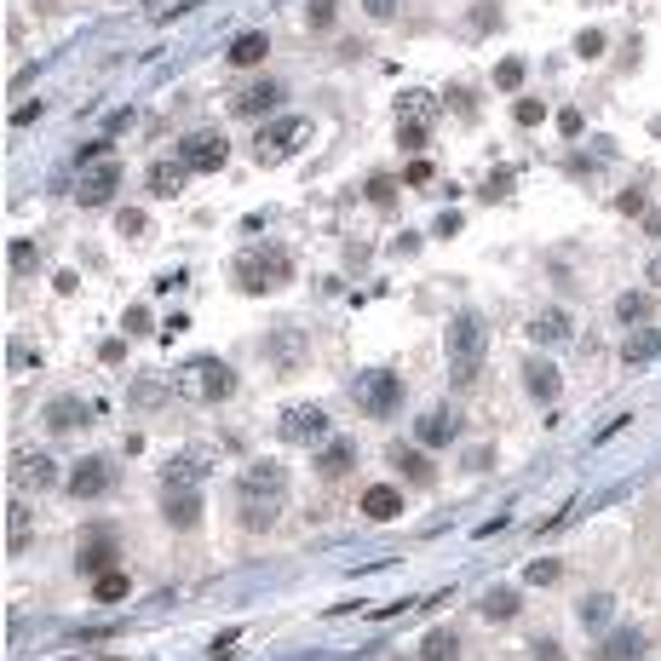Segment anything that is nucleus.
<instances>
[{"label": "nucleus", "instance_id": "obj_1", "mask_svg": "<svg viewBox=\"0 0 661 661\" xmlns=\"http://www.w3.org/2000/svg\"><path fill=\"white\" fill-rule=\"evenodd\" d=\"M161 518L179 535L202 524V460L196 455L167 460V472H161Z\"/></svg>", "mask_w": 661, "mask_h": 661}, {"label": "nucleus", "instance_id": "obj_2", "mask_svg": "<svg viewBox=\"0 0 661 661\" xmlns=\"http://www.w3.org/2000/svg\"><path fill=\"white\" fill-rule=\"evenodd\" d=\"M483 351H489V340H483V317L478 311H460V317L449 322V386H478Z\"/></svg>", "mask_w": 661, "mask_h": 661}, {"label": "nucleus", "instance_id": "obj_3", "mask_svg": "<svg viewBox=\"0 0 661 661\" xmlns=\"http://www.w3.org/2000/svg\"><path fill=\"white\" fill-rule=\"evenodd\" d=\"M173 386H179L190 403H225L230 391H236V368L219 363V357H190Z\"/></svg>", "mask_w": 661, "mask_h": 661}, {"label": "nucleus", "instance_id": "obj_4", "mask_svg": "<svg viewBox=\"0 0 661 661\" xmlns=\"http://www.w3.org/2000/svg\"><path fill=\"white\" fill-rule=\"evenodd\" d=\"M351 403L368 414V420H391L397 403H403V374L397 368H363L351 380Z\"/></svg>", "mask_w": 661, "mask_h": 661}, {"label": "nucleus", "instance_id": "obj_5", "mask_svg": "<svg viewBox=\"0 0 661 661\" xmlns=\"http://www.w3.org/2000/svg\"><path fill=\"white\" fill-rule=\"evenodd\" d=\"M276 437L282 443H294V449H322L328 443V409L322 403H294V409H282V420H276Z\"/></svg>", "mask_w": 661, "mask_h": 661}, {"label": "nucleus", "instance_id": "obj_6", "mask_svg": "<svg viewBox=\"0 0 661 661\" xmlns=\"http://www.w3.org/2000/svg\"><path fill=\"white\" fill-rule=\"evenodd\" d=\"M305 138H311V121H305V115H276L271 127H259L253 150H259V161H282V156H294Z\"/></svg>", "mask_w": 661, "mask_h": 661}, {"label": "nucleus", "instance_id": "obj_7", "mask_svg": "<svg viewBox=\"0 0 661 661\" xmlns=\"http://www.w3.org/2000/svg\"><path fill=\"white\" fill-rule=\"evenodd\" d=\"M225 156H230V144H225V133H219V127H196V133L179 138V161L190 167V173H219V167H225Z\"/></svg>", "mask_w": 661, "mask_h": 661}, {"label": "nucleus", "instance_id": "obj_8", "mask_svg": "<svg viewBox=\"0 0 661 661\" xmlns=\"http://www.w3.org/2000/svg\"><path fill=\"white\" fill-rule=\"evenodd\" d=\"M242 501H265V506H282V495H288V466L282 460H253L248 472H242Z\"/></svg>", "mask_w": 661, "mask_h": 661}, {"label": "nucleus", "instance_id": "obj_9", "mask_svg": "<svg viewBox=\"0 0 661 661\" xmlns=\"http://www.w3.org/2000/svg\"><path fill=\"white\" fill-rule=\"evenodd\" d=\"M64 489L75 495V501H104V495L115 489V478H110V460H104V455L75 460V466H69V478H64Z\"/></svg>", "mask_w": 661, "mask_h": 661}, {"label": "nucleus", "instance_id": "obj_10", "mask_svg": "<svg viewBox=\"0 0 661 661\" xmlns=\"http://www.w3.org/2000/svg\"><path fill=\"white\" fill-rule=\"evenodd\" d=\"M115 184H121V167H115L110 156L87 161V167H81V179H75V202H81V207H104L115 196Z\"/></svg>", "mask_w": 661, "mask_h": 661}, {"label": "nucleus", "instance_id": "obj_11", "mask_svg": "<svg viewBox=\"0 0 661 661\" xmlns=\"http://www.w3.org/2000/svg\"><path fill=\"white\" fill-rule=\"evenodd\" d=\"M236 282H242V294H265L276 282H288V259L282 253H248L236 265Z\"/></svg>", "mask_w": 661, "mask_h": 661}, {"label": "nucleus", "instance_id": "obj_12", "mask_svg": "<svg viewBox=\"0 0 661 661\" xmlns=\"http://www.w3.org/2000/svg\"><path fill=\"white\" fill-rule=\"evenodd\" d=\"M455 432H460V420H455V409H443V403L414 420V443H420V449H449Z\"/></svg>", "mask_w": 661, "mask_h": 661}, {"label": "nucleus", "instance_id": "obj_13", "mask_svg": "<svg viewBox=\"0 0 661 661\" xmlns=\"http://www.w3.org/2000/svg\"><path fill=\"white\" fill-rule=\"evenodd\" d=\"M75 564H81L87 575L121 570V558H115V535H110V529H92L87 541H81V552H75Z\"/></svg>", "mask_w": 661, "mask_h": 661}, {"label": "nucleus", "instance_id": "obj_14", "mask_svg": "<svg viewBox=\"0 0 661 661\" xmlns=\"http://www.w3.org/2000/svg\"><path fill=\"white\" fill-rule=\"evenodd\" d=\"M524 391L535 403H558V391H564V374L547 363V357H524Z\"/></svg>", "mask_w": 661, "mask_h": 661}, {"label": "nucleus", "instance_id": "obj_15", "mask_svg": "<svg viewBox=\"0 0 661 661\" xmlns=\"http://www.w3.org/2000/svg\"><path fill=\"white\" fill-rule=\"evenodd\" d=\"M276 104H282V81H253V87H242L236 98H230V110L248 115V121L253 115H271Z\"/></svg>", "mask_w": 661, "mask_h": 661}, {"label": "nucleus", "instance_id": "obj_16", "mask_svg": "<svg viewBox=\"0 0 661 661\" xmlns=\"http://www.w3.org/2000/svg\"><path fill=\"white\" fill-rule=\"evenodd\" d=\"M46 432H58V437H69V432H81V426H87L92 420V409L87 403H81V397H58V403H46Z\"/></svg>", "mask_w": 661, "mask_h": 661}, {"label": "nucleus", "instance_id": "obj_17", "mask_svg": "<svg viewBox=\"0 0 661 661\" xmlns=\"http://www.w3.org/2000/svg\"><path fill=\"white\" fill-rule=\"evenodd\" d=\"M351 466H357V443L351 437H328L317 449V478H345Z\"/></svg>", "mask_w": 661, "mask_h": 661}, {"label": "nucleus", "instance_id": "obj_18", "mask_svg": "<svg viewBox=\"0 0 661 661\" xmlns=\"http://www.w3.org/2000/svg\"><path fill=\"white\" fill-rule=\"evenodd\" d=\"M391 466H397L403 478H414V483H432V478H437L432 455H426L420 443H391Z\"/></svg>", "mask_w": 661, "mask_h": 661}, {"label": "nucleus", "instance_id": "obj_19", "mask_svg": "<svg viewBox=\"0 0 661 661\" xmlns=\"http://www.w3.org/2000/svg\"><path fill=\"white\" fill-rule=\"evenodd\" d=\"M12 483H18V489H52V483H58V466L46 455H18L12 460Z\"/></svg>", "mask_w": 661, "mask_h": 661}, {"label": "nucleus", "instance_id": "obj_20", "mask_svg": "<svg viewBox=\"0 0 661 661\" xmlns=\"http://www.w3.org/2000/svg\"><path fill=\"white\" fill-rule=\"evenodd\" d=\"M529 340L535 345H564L570 340V311H558V305L535 311V317H529Z\"/></svg>", "mask_w": 661, "mask_h": 661}, {"label": "nucleus", "instance_id": "obj_21", "mask_svg": "<svg viewBox=\"0 0 661 661\" xmlns=\"http://www.w3.org/2000/svg\"><path fill=\"white\" fill-rule=\"evenodd\" d=\"M397 512H403V495H397L391 483H368L363 489V518L368 524H391Z\"/></svg>", "mask_w": 661, "mask_h": 661}, {"label": "nucleus", "instance_id": "obj_22", "mask_svg": "<svg viewBox=\"0 0 661 661\" xmlns=\"http://www.w3.org/2000/svg\"><path fill=\"white\" fill-rule=\"evenodd\" d=\"M644 644H650V639H644L639 627H616L610 639L598 644V661H639V656H644Z\"/></svg>", "mask_w": 661, "mask_h": 661}, {"label": "nucleus", "instance_id": "obj_23", "mask_svg": "<svg viewBox=\"0 0 661 661\" xmlns=\"http://www.w3.org/2000/svg\"><path fill=\"white\" fill-rule=\"evenodd\" d=\"M265 52H271V35H265V29H248V35H236V41H230L225 64L253 69V64H265Z\"/></svg>", "mask_w": 661, "mask_h": 661}, {"label": "nucleus", "instance_id": "obj_24", "mask_svg": "<svg viewBox=\"0 0 661 661\" xmlns=\"http://www.w3.org/2000/svg\"><path fill=\"white\" fill-rule=\"evenodd\" d=\"M661 357V328H633V340L621 345V363L639 368V363H656Z\"/></svg>", "mask_w": 661, "mask_h": 661}, {"label": "nucleus", "instance_id": "obj_25", "mask_svg": "<svg viewBox=\"0 0 661 661\" xmlns=\"http://www.w3.org/2000/svg\"><path fill=\"white\" fill-rule=\"evenodd\" d=\"M127 593H133V575H127V570H104V575H92V598H98V604H121Z\"/></svg>", "mask_w": 661, "mask_h": 661}, {"label": "nucleus", "instance_id": "obj_26", "mask_svg": "<svg viewBox=\"0 0 661 661\" xmlns=\"http://www.w3.org/2000/svg\"><path fill=\"white\" fill-rule=\"evenodd\" d=\"M397 121H426V127H432L437 121V98L432 92H420V87L403 92V98H397Z\"/></svg>", "mask_w": 661, "mask_h": 661}, {"label": "nucleus", "instance_id": "obj_27", "mask_svg": "<svg viewBox=\"0 0 661 661\" xmlns=\"http://www.w3.org/2000/svg\"><path fill=\"white\" fill-rule=\"evenodd\" d=\"M460 656V639L449 627H432L426 639H420V661H455Z\"/></svg>", "mask_w": 661, "mask_h": 661}, {"label": "nucleus", "instance_id": "obj_28", "mask_svg": "<svg viewBox=\"0 0 661 661\" xmlns=\"http://www.w3.org/2000/svg\"><path fill=\"white\" fill-rule=\"evenodd\" d=\"M184 173H190L184 161H156V167H150V190H156V196H179Z\"/></svg>", "mask_w": 661, "mask_h": 661}, {"label": "nucleus", "instance_id": "obj_29", "mask_svg": "<svg viewBox=\"0 0 661 661\" xmlns=\"http://www.w3.org/2000/svg\"><path fill=\"white\" fill-rule=\"evenodd\" d=\"M518 616V587H489L483 593V621H512Z\"/></svg>", "mask_w": 661, "mask_h": 661}, {"label": "nucleus", "instance_id": "obj_30", "mask_svg": "<svg viewBox=\"0 0 661 661\" xmlns=\"http://www.w3.org/2000/svg\"><path fill=\"white\" fill-rule=\"evenodd\" d=\"M610 610H616V604H610V593H593V598H581V604H575V621H581V627H610Z\"/></svg>", "mask_w": 661, "mask_h": 661}, {"label": "nucleus", "instance_id": "obj_31", "mask_svg": "<svg viewBox=\"0 0 661 661\" xmlns=\"http://www.w3.org/2000/svg\"><path fill=\"white\" fill-rule=\"evenodd\" d=\"M616 317L650 328V317H656V299H650V294H621V299H616Z\"/></svg>", "mask_w": 661, "mask_h": 661}, {"label": "nucleus", "instance_id": "obj_32", "mask_svg": "<svg viewBox=\"0 0 661 661\" xmlns=\"http://www.w3.org/2000/svg\"><path fill=\"white\" fill-rule=\"evenodd\" d=\"M558 575H564L558 558H535V564L524 570V581H529V587H558Z\"/></svg>", "mask_w": 661, "mask_h": 661}, {"label": "nucleus", "instance_id": "obj_33", "mask_svg": "<svg viewBox=\"0 0 661 661\" xmlns=\"http://www.w3.org/2000/svg\"><path fill=\"white\" fill-rule=\"evenodd\" d=\"M495 87H501V92H518V87H524V58H506V64L495 69Z\"/></svg>", "mask_w": 661, "mask_h": 661}, {"label": "nucleus", "instance_id": "obj_34", "mask_svg": "<svg viewBox=\"0 0 661 661\" xmlns=\"http://www.w3.org/2000/svg\"><path fill=\"white\" fill-rule=\"evenodd\" d=\"M271 518H276V506H265V501H242V524H248V529H271Z\"/></svg>", "mask_w": 661, "mask_h": 661}, {"label": "nucleus", "instance_id": "obj_35", "mask_svg": "<svg viewBox=\"0 0 661 661\" xmlns=\"http://www.w3.org/2000/svg\"><path fill=\"white\" fill-rule=\"evenodd\" d=\"M391 196H397V179L374 173V179H368V202H374V207H391Z\"/></svg>", "mask_w": 661, "mask_h": 661}, {"label": "nucleus", "instance_id": "obj_36", "mask_svg": "<svg viewBox=\"0 0 661 661\" xmlns=\"http://www.w3.org/2000/svg\"><path fill=\"white\" fill-rule=\"evenodd\" d=\"M305 23H311V29H328V23H334V0H305Z\"/></svg>", "mask_w": 661, "mask_h": 661}, {"label": "nucleus", "instance_id": "obj_37", "mask_svg": "<svg viewBox=\"0 0 661 661\" xmlns=\"http://www.w3.org/2000/svg\"><path fill=\"white\" fill-rule=\"evenodd\" d=\"M512 115H518V127H535V121L547 115V104H535V98H518V104H512Z\"/></svg>", "mask_w": 661, "mask_h": 661}, {"label": "nucleus", "instance_id": "obj_38", "mask_svg": "<svg viewBox=\"0 0 661 661\" xmlns=\"http://www.w3.org/2000/svg\"><path fill=\"white\" fill-rule=\"evenodd\" d=\"M529 656H535V661H570L558 639H535V644H529Z\"/></svg>", "mask_w": 661, "mask_h": 661}, {"label": "nucleus", "instance_id": "obj_39", "mask_svg": "<svg viewBox=\"0 0 661 661\" xmlns=\"http://www.w3.org/2000/svg\"><path fill=\"white\" fill-rule=\"evenodd\" d=\"M12 265H18V271L41 265V248H35V242H12Z\"/></svg>", "mask_w": 661, "mask_h": 661}, {"label": "nucleus", "instance_id": "obj_40", "mask_svg": "<svg viewBox=\"0 0 661 661\" xmlns=\"http://www.w3.org/2000/svg\"><path fill=\"white\" fill-rule=\"evenodd\" d=\"M575 52H581V58H598V52H604V35H598V29H587V35L575 41Z\"/></svg>", "mask_w": 661, "mask_h": 661}, {"label": "nucleus", "instance_id": "obj_41", "mask_svg": "<svg viewBox=\"0 0 661 661\" xmlns=\"http://www.w3.org/2000/svg\"><path fill=\"white\" fill-rule=\"evenodd\" d=\"M294 357H299V345H294V334H276V363L288 368V363H294Z\"/></svg>", "mask_w": 661, "mask_h": 661}, {"label": "nucleus", "instance_id": "obj_42", "mask_svg": "<svg viewBox=\"0 0 661 661\" xmlns=\"http://www.w3.org/2000/svg\"><path fill=\"white\" fill-rule=\"evenodd\" d=\"M115 230H121V236H138V230H144V213H121V219H115Z\"/></svg>", "mask_w": 661, "mask_h": 661}, {"label": "nucleus", "instance_id": "obj_43", "mask_svg": "<svg viewBox=\"0 0 661 661\" xmlns=\"http://www.w3.org/2000/svg\"><path fill=\"white\" fill-rule=\"evenodd\" d=\"M616 207H621V213H639V207H644V196H639V190H621V196H616Z\"/></svg>", "mask_w": 661, "mask_h": 661}, {"label": "nucleus", "instance_id": "obj_44", "mask_svg": "<svg viewBox=\"0 0 661 661\" xmlns=\"http://www.w3.org/2000/svg\"><path fill=\"white\" fill-rule=\"evenodd\" d=\"M12 121H18V127H29V121H41V104H18V110H12Z\"/></svg>", "mask_w": 661, "mask_h": 661}, {"label": "nucleus", "instance_id": "obj_45", "mask_svg": "<svg viewBox=\"0 0 661 661\" xmlns=\"http://www.w3.org/2000/svg\"><path fill=\"white\" fill-rule=\"evenodd\" d=\"M127 334H150V317H144V311H127Z\"/></svg>", "mask_w": 661, "mask_h": 661}, {"label": "nucleus", "instance_id": "obj_46", "mask_svg": "<svg viewBox=\"0 0 661 661\" xmlns=\"http://www.w3.org/2000/svg\"><path fill=\"white\" fill-rule=\"evenodd\" d=\"M650 282H656V288H661V253H656V259H650Z\"/></svg>", "mask_w": 661, "mask_h": 661}, {"label": "nucleus", "instance_id": "obj_47", "mask_svg": "<svg viewBox=\"0 0 661 661\" xmlns=\"http://www.w3.org/2000/svg\"><path fill=\"white\" fill-rule=\"evenodd\" d=\"M644 225H650V236H661V213H650V219H644Z\"/></svg>", "mask_w": 661, "mask_h": 661}]
</instances>
